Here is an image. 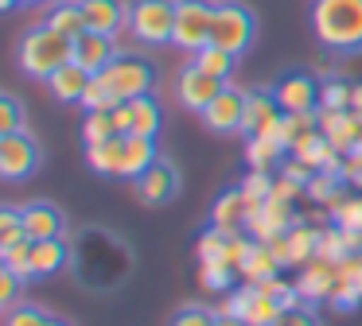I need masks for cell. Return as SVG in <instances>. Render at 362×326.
<instances>
[{"label": "cell", "mask_w": 362, "mask_h": 326, "mask_svg": "<svg viewBox=\"0 0 362 326\" xmlns=\"http://www.w3.org/2000/svg\"><path fill=\"white\" fill-rule=\"evenodd\" d=\"M129 248L105 229H86L74 245V272L86 287H117L129 276Z\"/></svg>", "instance_id": "1"}, {"label": "cell", "mask_w": 362, "mask_h": 326, "mask_svg": "<svg viewBox=\"0 0 362 326\" xmlns=\"http://www.w3.org/2000/svg\"><path fill=\"white\" fill-rule=\"evenodd\" d=\"M156 159H160L156 144L148 136H136V132H125V136H113L105 144L86 147V163L105 179H141Z\"/></svg>", "instance_id": "2"}, {"label": "cell", "mask_w": 362, "mask_h": 326, "mask_svg": "<svg viewBox=\"0 0 362 326\" xmlns=\"http://www.w3.org/2000/svg\"><path fill=\"white\" fill-rule=\"evenodd\" d=\"M312 31L327 51H362V0H312Z\"/></svg>", "instance_id": "3"}, {"label": "cell", "mask_w": 362, "mask_h": 326, "mask_svg": "<svg viewBox=\"0 0 362 326\" xmlns=\"http://www.w3.org/2000/svg\"><path fill=\"white\" fill-rule=\"evenodd\" d=\"M16 59H20V70H24V74L47 82L55 70H63L66 62H74V39L63 35V31H55L51 23H40V28H32L20 39Z\"/></svg>", "instance_id": "4"}, {"label": "cell", "mask_w": 362, "mask_h": 326, "mask_svg": "<svg viewBox=\"0 0 362 326\" xmlns=\"http://www.w3.org/2000/svg\"><path fill=\"white\" fill-rule=\"evenodd\" d=\"M129 31L144 47L172 43L175 31V0H133L129 4Z\"/></svg>", "instance_id": "5"}, {"label": "cell", "mask_w": 362, "mask_h": 326, "mask_svg": "<svg viewBox=\"0 0 362 326\" xmlns=\"http://www.w3.org/2000/svg\"><path fill=\"white\" fill-rule=\"evenodd\" d=\"M253 35H257V16L245 4H238V0L214 4V31H211L214 47H222L230 54H242V51H250Z\"/></svg>", "instance_id": "6"}, {"label": "cell", "mask_w": 362, "mask_h": 326, "mask_svg": "<svg viewBox=\"0 0 362 326\" xmlns=\"http://www.w3.org/2000/svg\"><path fill=\"white\" fill-rule=\"evenodd\" d=\"M98 78L110 85V93L117 101L144 97V93H152V85H156V70H152V62L141 59V54H117Z\"/></svg>", "instance_id": "7"}, {"label": "cell", "mask_w": 362, "mask_h": 326, "mask_svg": "<svg viewBox=\"0 0 362 326\" xmlns=\"http://www.w3.org/2000/svg\"><path fill=\"white\" fill-rule=\"evenodd\" d=\"M214 31V4L211 0H175V31L172 43L180 51H203Z\"/></svg>", "instance_id": "8"}, {"label": "cell", "mask_w": 362, "mask_h": 326, "mask_svg": "<svg viewBox=\"0 0 362 326\" xmlns=\"http://www.w3.org/2000/svg\"><path fill=\"white\" fill-rule=\"evenodd\" d=\"M35 167H40V144H35L32 132H4L0 136V175L8 183H20Z\"/></svg>", "instance_id": "9"}, {"label": "cell", "mask_w": 362, "mask_h": 326, "mask_svg": "<svg viewBox=\"0 0 362 326\" xmlns=\"http://www.w3.org/2000/svg\"><path fill=\"white\" fill-rule=\"evenodd\" d=\"M269 245H273L276 260H281L284 268H304V264L315 260V253H320V225H312L308 217H300L284 237H273Z\"/></svg>", "instance_id": "10"}, {"label": "cell", "mask_w": 362, "mask_h": 326, "mask_svg": "<svg viewBox=\"0 0 362 326\" xmlns=\"http://www.w3.org/2000/svg\"><path fill=\"white\" fill-rule=\"evenodd\" d=\"M320 74H308V70H292L281 82L273 85L276 101H281L284 113H320Z\"/></svg>", "instance_id": "11"}, {"label": "cell", "mask_w": 362, "mask_h": 326, "mask_svg": "<svg viewBox=\"0 0 362 326\" xmlns=\"http://www.w3.org/2000/svg\"><path fill=\"white\" fill-rule=\"evenodd\" d=\"M339 284H343V272H339L335 260H323V256H315V260H308L304 268H300L296 276V291L304 303H331L339 291Z\"/></svg>", "instance_id": "12"}, {"label": "cell", "mask_w": 362, "mask_h": 326, "mask_svg": "<svg viewBox=\"0 0 362 326\" xmlns=\"http://www.w3.org/2000/svg\"><path fill=\"white\" fill-rule=\"evenodd\" d=\"M133 186H136V198H141L144 206H168V202L180 194V171H175V163H168L164 155H160L141 179H133Z\"/></svg>", "instance_id": "13"}, {"label": "cell", "mask_w": 362, "mask_h": 326, "mask_svg": "<svg viewBox=\"0 0 362 326\" xmlns=\"http://www.w3.org/2000/svg\"><path fill=\"white\" fill-rule=\"evenodd\" d=\"M230 82H222V78L206 74L203 66H195V62H187V66L180 70V82H175V90H180V101L191 109V113H203L206 105H211L214 97H218L222 90H226Z\"/></svg>", "instance_id": "14"}, {"label": "cell", "mask_w": 362, "mask_h": 326, "mask_svg": "<svg viewBox=\"0 0 362 326\" xmlns=\"http://www.w3.org/2000/svg\"><path fill=\"white\" fill-rule=\"evenodd\" d=\"M245 101H250V93H242V90H234V85H226V90H222L218 97H214L199 116H203V124H206L211 132H222V136H230V132H242Z\"/></svg>", "instance_id": "15"}, {"label": "cell", "mask_w": 362, "mask_h": 326, "mask_svg": "<svg viewBox=\"0 0 362 326\" xmlns=\"http://www.w3.org/2000/svg\"><path fill=\"white\" fill-rule=\"evenodd\" d=\"M234 307H238V318L250 326H276V318L284 315V307L273 299V295H265L257 284H238L234 291Z\"/></svg>", "instance_id": "16"}, {"label": "cell", "mask_w": 362, "mask_h": 326, "mask_svg": "<svg viewBox=\"0 0 362 326\" xmlns=\"http://www.w3.org/2000/svg\"><path fill=\"white\" fill-rule=\"evenodd\" d=\"M296 222H300L296 202H284V198H273V194H269L265 206H261V214L245 225V233H250L253 241H273V237H284Z\"/></svg>", "instance_id": "17"}, {"label": "cell", "mask_w": 362, "mask_h": 326, "mask_svg": "<svg viewBox=\"0 0 362 326\" xmlns=\"http://www.w3.org/2000/svg\"><path fill=\"white\" fill-rule=\"evenodd\" d=\"M320 132L346 155L362 140V116H354L351 109H320Z\"/></svg>", "instance_id": "18"}, {"label": "cell", "mask_w": 362, "mask_h": 326, "mask_svg": "<svg viewBox=\"0 0 362 326\" xmlns=\"http://www.w3.org/2000/svg\"><path fill=\"white\" fill-rule=\"evenodd\" d=\"M284 116L281 101H276L273 90H250V101H245V121H242V136H257V132L276 128Z\"/></svg>", "instance_id": "19"}, {"label": "cell", "mask_w": 362, "mask_h": 326, "mask_svg": "<svg viewBox=\"0 0 362 326\" xmlns=\"http://www.w3.org/2000/svg\"><path fill=\"white\" fill-rule=\"evenodd\" d=\"M117 54L121 51H117V43H113V35H102V31H82V35L74 39V62H82L90 74H102Z\"/></svg>", "instance_id": "20"}, {"label": "cell", "mask_w": 362, "mask_h": 326, "mask_svg": "<svg viewBox=\"0 0 362 326\" xmlns=\"http://www.w3.org/2000/svg\"><path fill=\"white\" fill-rule=\"evenodd\" d=\"M284 159H288V147H284V140H281V124L269 128V132L250 136V144H245V163H250L253 171H273V167H281Z\"/></svg>", "instance_id": "21"}, {"label": "cell", "mask_w": 362, "mask_h": 326, "mask_svg": "<svg viewBox=\"0 0 362 326\" xmlns=\"http://www.w3.org/2000/svg\"><path fill=\"white\" fill-rule=\"evenodd\" d=\"M90 82H94V74H90L82 62H66L63 70H55V74L47 78L51 93H55L63 105H82V97H86Z\"/></svg>", "instance_id": "22"}, {"label": "cell", "mask_w": 362, "mask_h": 326, "mask_svg": "<svg viewBox=\"0 0 362 326\" xmlns=\"http://www.w3.org/2000/svg\"><path fill=\"white\" fill-rule=\"evenodd\" d=\"M66 264H74V253L66 248L63 237L32 241V279H47L55 272H63Z\"/></svg>", "instance_id": "23"}, {"label": "cell", "mask_w": 362, "mask_h": 326, "mask_svg": "<svg viewBox=\"0 0 362 326\" xmlns=\"http://www.w3.org/2000/svg\"><path fill=\"white\" fill-rule=\"evenodd\" d=\"M78 4H82V16H86L90 31L117 35L129 23V4H121V0H78Z\"/></svg>", "instance_id": "24"}, {"label": "cell", "mask_w": 362, "mask_h": 326, "mask_svg": "<svg viewBox=\"0 0 362 326\" xmlns=\"http://www.w3.org/2000/svg\"><path fill=\"white\" fill-rule=\"evenodd\" d=\"M351 253H362V233L343 229V225H335V222L320 225V253H315V256L339 264V260H346Z\"/></svg>", "instance_id": "25"}, {"label": "cell", "mask_w": 362, "mask_h": 326, "mask_svg": "<svg viewBox=\"0 0 362 326\" xmlns=\"http://www.w3.org/2000/svg\"><path fill=\"white\" fill-rule=\"evenodd\" d=\"M211 225H218V229H226V233H245V194H242V186L222 191L218 198H214Z\"/></svg>", "instance_id": "26"}, {"label": "cell", "mask_w": 362, "mask_h": 326, "mask_svg": "<svg viewBox=\"0 0 362 326\" xmlns=\"http://www.w3.org/2000/svg\"><path fill=\"white\" fill-rule=\"evenodd\" d=\"M24 229L32 241H47V237H63L66 222L51 202H32V206H24Z\"/></svg>", "instance_id": "27"}, {"label": "cell", "mask_w": 362, "mask_h": 326, "mask_svg": "<svg viewBox=\"0 0 362 326\" xmlns=\"http://www.w3.org/2000/svg\"><path fill=\"white\" fill-rule=\"evenodd\" d=\"M281 268L284 264L276 260L273 245H269V241H253L250 256H245V264H242V284H265V279L281 276Z\"/></svg>", "instance_id": "28"}, {"label": "cell", "mask_w": 362, "mask_h": 326, "mask_svg": "<svg viewBox=\"0 0 362 326\" xmlns=\"http://www.w3.org/2000/svg\"><path fill=\"white\" fill-rule=\"evenodd\" d=\"M315 136H320V113H284L281 140H284V147H288V155L300 152V147Z\"/></svg>", "instance_id": "29"}, {"label": "cell", "mask_w": 362, "mask_h": 326, "mask_svg": "<svg viewBox=\"0 0 362 326\" xmlns=\"http://www.w3.org/2000/svg\"><path fill=\"white\" fill-rule=\"evenodd\" d=\"M129 105H133V132H136V136L156 140V136H160V128H164V113H160V101L152 97V93H144V97H133Z\"/></svg>", "instance_id": "30"}, {"label": "cell", "mask_w": 362, "mask_h": 326, "mask_svg": "<svg viewBox=\"0 0 362 326\" xmlns=\"http://www.w3.org/2000/svg\"><path fill=\"white\" fill-rule=\"evenodd\" d=\"M43 23H51L55 31H63V35H71V39H78L82 31H90L78 0H55V4H51V12H47V20H43Z\"/></svg>", "instance_id": "31"}, {"label": "cell", "mask_w": 362, "mask_h": 326, "mask_svg": "<svg viewBox=\"0 0 362 326\" xmlns=\"http://www.w3.org/2000/svg\"><path fill=\"white\" fill-rule=\"evenodd\" d=\"M199 284H203L206 291H214V295H226V291H234V287L242 284V276H238L226 260H199Z\"/></svg>", "instance_id": "32"}, {"label": "cell", "mask_w": 362, "mask_h": 326, "mask_svg": "<svg viewBox=\"0 0 362 326\" xmlns=\"http://www.w3.org/2000/svg\"><path fill=\"white\" fill-rule=\"evenodd\" d=\"M327 222L362 233V191H346L343 198L331 202V206H327Z\"/></svg>", "instance_id": "33"}, {"label": "cell", "mask_w": 362, "mask_h": 326, "mask_svg": "<svg viewBox=\"0 0 362 326\" xmlns=\"http://www.w3.org/2000/svg\"><path fill=\"white\" fill-rule=\"evenodd\" d=\"M346 186H351V183H346L343 175H335V171H315V179L308 183V198H312L315 206L327 210L335 198H343V194H346Z\"/></svg>", "instance_id": "34"}, {"label": "cell", "mask_w": 362, "mask_h": 326, "mask_svg": "<svg viewBox=\"0 0 362 326\" xmlns=\"http://www.w3.org/2000/svg\"><path fill=\"white\" fill-rule=\"evenodd\" d=\"M191 62H195V66H203L206 74H214V78H222V82H230V78H234V62H238V54L222 51V47H214V43H206L203 51L191 54Z\"/></svg>", "instance_id": "35"}, {"label": "cell", "mask_w": 362, "mask_h": 326, "mask_svg": "<svg viewBox=\"0 0 362 326\" xmlns=\"http://www.w3.org/2000/svg\"><path fill=\"white\" fill-rule=\"evenodd\" d=\"M117 136V124H113V113L110 109H98V113H86L82 121V144H105V140Z\"/></svg>", "instance_id": "36"}, {"label": "cell", "mask_w": 362, "mask_h": 326, "mask_svg": "<svg viewBox=\"0 0 362 326\" xmlns=\"http://www.w3.org/2000/svg\"><path fill=\"white\" fill-rule=\"evenodd\" d=\"M226 245H230V233L218 229V225H206L203 233H199V260H226Z\"/></svg>", "instance_id": "37"}, {"label": "cell", "mask_w": 362, "mask_h": 326, "mask_svg": "<svg viewBox=\"0 0 362 326\" xmlns=\"http://www.w3.org/2000/svg\"><path fill=\"white\" fill-rule=\"evenodd\" d=\"M351 93H354V82H346V78H323L320 109H351Z\"/></svg>", "instance_id": "38"}, {"label": "cell", "mask_w": 362, "mask_h": 326, "mask_svg": "<svg viewBox=\"0 0 362 326\" xmlns=\"http://www.w3.org/2000/svg\"><path fill=\"white\" fill-rule=\"evenodd\" d=\"M28 241V229H24V210L16 206H4L0 210V248H12Z\"/></svg>", "instance_id": "39"}, {"label": "cell", "mask_w": 362, "mask_h": 326, "mask_svg": "<svg viewBox=\"0 0 362 326\" xmlns=\"http://www.w3.org/2000/svg\"><path fill=\"white\" fill-rule=\"evenodd\" d=\"M0 264L12 268L16 276L32 279V237L20 241V245H12V248H0Z\"/></svg>", "instance_id": "40"}, {"label": "cell", "mask_w": 362, "mask_h": 326, "mask_svg": "<svg viewBox=\"0 0 362 326\" xmlns=\"http://www.w3.org/2000/svg\"><path fill=\"white\" fill-rule=\"evenodd\" d=\"M4 326H66V322L47 315V310H40V307H16V310H8Z\"/></svg>", "instance_id": "41"}, {"label": "cell", "mask_w": 362, "mask_h": 326, "mask_svg": "<svg viewBox=\"0 0 362 326\" xmlns=\"http://www.w3.org/2000/svg\"><path fill=\"white\" fill-rule=\"evenodd\" d=\"M214 322H218V315L211 307H203V303H187L172 318V326H214Z\"/></svg>", "instance_id": "42"}, {"label": "cell", "mask_w": 362, "mask_h": 326, "mask_svg": "<svg viewBox=\"0 0 362 326\" xmlns=\"http://www.w3.org/2000/svg\"><path fill=\"white\" fill-rule=\"evenodd\" d=\"M238 186H242V194H245V198L265 202L269 194H273V171H253V167H250V175H245Z\"/></svg>", "instance_id": "43"}, {"label": "cell", "mask_w": 362, "mask_h": 326, "mask_svg": "<svg viewBox=\"0 0 362 326\" xmlns=\"http://www.w3.org/2000/svg\"><path fill=\"white\" fill-rule=\"evenodd\" d=\"M113 105H121V101L113 97V93H110V85H105L102 78L94 74V82H90L86 97H82V109H86V113H98V109H113Z\"/></svg>", "instance_id": "44"}, {"label": "cell", "mask_w": 362, "mask_h": 326, "mask_svg": "<svg viewBox=\"0 0 362 326\" xmlns=\"http://www.w3.org/2000/svg\"><path fill=\"white\" fill-rule=\"evenodd\" d=\"M20 128H24V105L12 93H4L0 97V136L4 132H20Z\"/></svg>", "instance_id": "45"}, {"label": "cell", "mask_w": 362, "mask_h": 326, "mask_svg": "<svg viewBox=\"0 0 362 326\" xmlns=\"http://www.w3.org/2000/svg\"><path fill=\"white\" fill-rule=\"evenodd\" d=\"M20 284H24V276H16L12 268H4V264H0V303H4V310H16Z\"/></svg>", "instance_id": "46"}, {"label": "cell", "mask_w": 362, "mask_h": 326, "mask_svg": "<svg viewBox=\"0 0 362 326\" xmlns=\"http://www.w3.org/2000/svg\"><path fill=\"white\" fill-rule=\"evenodd\" d=\"M273 198H284V202H300V198H308V186L304 183H296L292 175H273Z\"/></svg>", "instance_id": "47"}, {"label": "cell", "mask_w": 362, "mask_h": 326, "mask_svg": "<svg viewBox=\"0 0 362 326\" xmlns=\"http://www.w3.org/2000/svg\"><path fill=\"white\" fill-rule=\"evenodd\" d=\"M276 326H320V318H315V307H312V303H300V307L284 310V315L276 318Z\"/></svg>", "instance_id": "48"}, {"label": "cell", "mask_w": 362, "mask_h": 326, "mask_svg": "<svg viewBox=\"0 0 362 326\" xmlns=\"http://www.w3.org/2000/svg\"><path fill=\"white\" fill-rule=\"evenodd\" d=\"M110 113H113V124H117V136H125V132H133V105H129V101H121V105H113Z\"/></svg>", "instance_id": "49"}, {"label": "cell", "mask_w": 362, "mask_h": 326, "mask_svg": "<svg viewBox=\"0 0 362 326\" xmlns=\"http://www.w3.org/2000/svg\"><path fill=\"white\" fill-rule=\"evenodd\" d=\"M214 326H250V322H242L238 315H218V322H214Z\"/></svg>", "instance_id": "50"}, {"label": "cell", "mask_w": 362, "mask_h": 326, "mask_svg": "<svg viewBox=\"0 0 362 326\" xmlns=\"http://www.w3.org/2000/svg\"><path fill=\"white\" fill-rule=\"evenodd\" d=\"M0 8H20V0H0Z\"/></svg>", "instance_id": "51"}, {"label": "cell", "mask_w": 362, "mask_h": 326, "mask_svg": "<svg viewBox=\"0 0 362 326\" xmlns=\"http://www.w3.org/2000/svg\"><path fill=\"white\" fill-rule=\"evenodd\" d=\"M20 4H43V0H20Z\"/></svg>", "instance_id": "52"}, {"label": "cell", "mask_w": 362, "mask_h": 326, "mask_svg": "<svg viewBox=\"0 0 362 326\" xmlns=\"http://www.w3.org/2000/svg\"><path fill=\"white\" fill-rule=\"evenodd\" d=\"M358 147H362V140H358Z\"/></svg>", "instance_id": "53"}]
</instances>
